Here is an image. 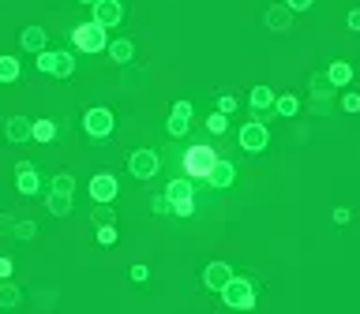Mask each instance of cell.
<instances>
[{
    "instance_id": "6da1fadb",
    "label": "cell",
    "mask_w": 360,
    "mask_h": 314,
    "mask_svg": "<svg viewBox=\"0 0 360 314\" xmlns=\"http://www.w3.org/2000/svg\"><path fill=\"white\" fill-rule=\"evenodd\" d=\"M214 161H218L214 146H206V142H195V146L184 150L180 168H184V176H188V180H206V176H211V168H214Z\"/></svg>"
},
{
    "instance_id": "7a4b0ae2",
    "label": "cell",
    "mask_w": 360,
    "mask_h": 314,
    "mask_svg": "<svg viewBox=\"0 0 360 314\" xmlns=\"http://www.w3.org/2000/svg\"><path fill=\"white\" fill-rule=\"evenodd\" d=\"M221 300H226V307H233V311H252L255 307V285L248 277H229L226 280V288H221Z\"/></svg>"
},
{
    "instance_id": "3957f363",
    "label": "cell",
    "mask_w": 360,
    "mask_h": 314,
    "mask_svg": "<svg viewBox=\"0 0 360 314\" xmlns=\"http://www.w3.org/2000/svg\"><path fill=\"white\" fill-rule=\"evenodd\" d=\"M165 198H169L173 213L177 217H191L195 213V187H191L188 176H177V180H169V187H165Z\"/></svg>"
},
{
    "instance_id": "277c9868",
    "label": "cell",
    "mask_w": 360,
    "mask_h": 314,
    "mask_svg": "<svg viewBox=\"0 0 360 314\" xmlns=\"http://www.w3.org/2000/svg\"><path fill=\"white\" fill-rule=\"evenodd\" d=\"M71 42H75L79 53H106L109 38H106V27H98V23H79L75 30H71Z\"/></svg>"
},
{
    "instance_id": "5b68a950",
    "label": "cell",
    "mask_w": 360,
    "mask_h": 314,
    "mask_svg": "<svg viewBox=\"0 0 360 314\" xmlns=\"http://www.w3.org/2000/svg\"><path fill=\"white\" fill-rule=\"evenodd\" d=\"M113 112L106 109V105H94V109L83 112V131L91 135V139H109L113 135Z\"/></svg>"
},
{
    "instance_id": "8992f818",
    "label": "cell",
    "mask_w": 360,
    "mask_h": 314,
    "mask_svg": "<svg viewBox=\"0 0 360 314\" xmlns=\"http://www.w3.org/2000/svg\"><path fill=\"white\" fill-rule=\"evenodd\" d=\"M237 142H240V150H248V154H263V150L270 146V127L259 124V120H248V124L240 127Z\"/></svg>"
},
{
    "instance_id": "52a82bcc",
    "label": "cell",
    "mask_w": 360,
    "mask_h": 314,
    "mask_svg": "<svg viewBox=\"0 0 360 314\" xmlns=\"http://www.w3.org/2000/svg\"><path fill=\"white\" fill-rule=\"evenodd\" d=\"M158 168H162V157H158V150H150V146L135 150V154L128 157V172H132L135 180H154Z\"/></svg>"
},
{
    "instance_id": "ba28073f",
    "label": "cell",
    "mask_w": 360,
    "mask_h": 314,
    "mask_svg": "<svg viewBox=\"0 0 360 314\" xmlns=\"http://www.w3.org/2000/svg\"><path fill=\"white\" fill-rule=\"evenodd\" d=\"M91 19L98 23V27H120V19H124V4L120 0H94L91 4Z\"/></svg>"
},
{
    "instance_id": "9c48e42d",
    "label": "cell",
    "mask_w": 360,
    "mask_h": 314,
    "mask_svg": "<svg viewBox=\"0 0 360 314\" xmlns=\"http://www.w3.org/2000/svg\"><path fill=\"white\" fill-rule=\"evenodd\" d=\"M191 101H177L173 105V112H169V120H165V131L173 135V139H184L188 135V127H191Z\"/></svg>"
},
{
    "instance_id": "30bf717a",
    "label": "cell",
    "mask_w": 360,
    "mask_h": 314,
    "mask_svg": "<svg viewBox=\"0 0 360 314\" xmlns=\"http://www.w3.org/2000/svg\"><path fill=\"white\" fill-rule=\"evenodd\" d=\"M15 191H19V195H38V191H42V176H38V168L30 165V161L15 165Z\"/></svg>"
},
{
    "instance_id": "8fae6325",
    "label": "cell",
    "mask_w": 360,
    "mask_h": 314,
    "mask_svg": "<svg viewBox=\"0 0 360 314\" xmlns=\"http://www.w3.org/2000/svg\"><path fill=\"white\" fill-rule=\"evenodd\" d=\"M117 195H120V183H117L113 172L91 176V198H94V202H113Z\"/></svg>"
},
{
    "instance_id": "7c38bea8",
    "label": "cell",
    "mask_w": 360,
    "mask_h": 314,
    "mask_svg": "<svg viewBox=\"0 0 360 314\" xmlns=\"http://www.w3.org/2000/svg\"><path fill=\"white\" fill-rule=\"evenodd\" d=\"M206 183L218 187V191L233 187V183H237V165H233V161H226V157H218V161H214V168H211V176H206Z\"/></svg>"
},
{
    "instance_id": "4fadbf2b",
    "label": "cell",
    "mask_w": 360,
    "mask_h": 314,
    "mask_svg": "<svg viewBox=\"0 0 360 314\" xmlns=\"http://www.w3.org/2000/svg\"><path fill=\"white\" fill-rule=\"evenodd\" d=\"M229 277H233V265H229V262H211L203 270V285L211 288V292H221Z\"/></svg>"
},
{
    "instance_id": "5bb4252c",
    "label": "cell",
    "mask_w": 360,
    "mask_h": 314,
    "mask_svg": "<svg viewBox=\"0 0 360 314\" xmlns=\"http://www.w3.org/2000/svg\"><path fill=\"white\" fill-rule=\"evenodd\" d=\"M263 23H267L270 30H278V34H285V30L293 27V12L285 4H274V8H267V15H263Z\"/></svg>"
},
{
    "instance_id": "9a60e30c",
    "label": "cell",
    "mask_w": 360,
    "mask_h": 314,
    "mask_svg": "<svg viewBox=\"0 0 360 314\" xmlns=\"http://www.w3.org/2000/svg\"><path fill=\"white\" fill-rule=\"evenodd\" d=\"M45 42H49V34H45V27H23V34H19V45L27 53H42L45 49Z\"/></svg>"
},
{
    "instance_id": "2e32d148",
    "label": "cell",
    "mask_w": 360,
    "mask_h": 314,
    "mask_svg": "<svg viewBox=\"0 0 360 314\" xmlns=\"http://www.w3.org/2000/svg\"><path fill=\"white\" fill-rule=\"evenodd\" d=\"M106 53H109V60H113V64H132L135 42H128V38H117V42L106 45Z\"/></svg>"
},
{
    "instance_id": "e0dca14e",
    "label": "cell",
    "mask_w": 360,
    "mask_h": 314,
    "mask_svg": "<svg viewBox=\"0 0 360 314\" xmlns=\"http://www.w3.org/2000/svg\"><path fill=\"white\" fill-rule=\"evenodd\" d=\"M4 135H8V142H27L30 139V116H12L4 124Z\"/></svg>"
},
{
    "instance_id": "ac0fdd59",
    "label": "cell",
    "mask_w": 360,
    "mask_h": 314,
    "mask_svg": "<svg viewBox=\"0 0 360 314\" xmlns=\"http://www.w3.org/2000/svg\"><path fill=\"white\" fill-rule=\"evenodd\" d=\"M248 105H252L255 112L274 109V90H270V86H252V94H248Z\"/></svg>"
},
{
    "instance_id": "d6986e66",
    "label": "cell",
    "mask_w": 360,
    "mask_h": 314,
    "mask_svg": "<svg viewBox=\"0 0 360 314\" xmlns=\"http://www.w3.org/2000/svg\"><path fill=\"white\" fill-rule=\"evenodd\" d=\"M30 139L34 142H53L57 139V124H53V120H34V124H30Z\"/></svg>"
},
{
    "instance_id": "ffe728a7",
    "label": "cell",
    "mask_w": 360,
    "mask_h": 314,
    "mask_svg": "<svg viewBox=\"0 0 360 314\" xmlns=\"http://www.w3.org/2000/svg\"><path fill=\"white\" fill-rule=\"evenodd\" d=\"M326 79H331L334 86H349V83H353V68H349L346 60H334L331 71H326Z\"/></svg>"
},
{
    "instance_id": "44dd1931",
    "label": "cell",
    "mask_w": 360,
    "mask_h": 314,
    "mask_svg": "<svg viewBox=\"0 0 360 314\" xmlns=\"http://www.w3.org/2000/svg\"><path fill=\"white\" fill-rule=\"evenodd\" d=\"M53 75L57 79H71L75 75V56L68 49H57V64H53Z\"/></svg>"
},
{
    "instance_id": "7402d4cb",
    "label": "cell",
    "mask_w": 360,
    "mask_h": 314,
    "mask_svg": "<svg viewBox=\"0 0 360 314\" xmlns=\"http://www.w3.org/2000/svg\"><path fill=\"white\" fill-rule=\"evenodd\" d=\"M45 206H49V213H53V217H68V213H71V195H60V191H49Z\"/></svg>"
},
{
    "instance_id": "603a6c76",
    "label": "cell",
    "mask_w": 360,
    "mask_h": 314,
    "mask_svg": "<svg viewBox=\"0 0 360 314\" xmlns=\"http://www.w3.org/2000/svg\"><path fill=\"white\" fill-rule=\"evenodd\" d=\"M19 75H23L19 60H15V56H0V83H15Z\"/></svg>"
},
{
    "instance_id": "cb8c5ba5",
    "label": "cell",
    "mask_w": 360,
    "mask_h": 314,
    "mask_svg": "<svg viewBox=\"0 0 360 314\" xmlns=\"http://www.w3.org/2000/svg\"><path fill=\"white\" fill-rule=\"evenodd\" d=\"M19 300H23V292L15 285H8V277L0 280V307H19Z\"/></svg>"
},
{
    "instance_id": "d4e9b609",
    "label": "cell",
    "mask_w": 360,
    "mask_h": 314,
    "mask_svg": "<svg viewBox=\"0 0 360 314\" xmlns=\"http://www.w3.org/2000/svg\"><path fill=\"white\" fill-rule=\"evenodd\" d=\"M274 112H278V116H297L300 101L293 98V94H282V98H274Z\"/></svg>"
},
{
    "instance_id": "484cf974",
    "label": "cell",
    "mask_w": 360,
    "mask_h": 314,
    "mask_svg": "<svg viewBox=\"0 0 360 314\" xmlns=\"http://www.w3.org/2000/svg\"><path fill=\"white\" fill-rule=\"evenodd\" d=\"M311 94H315V98H331L334 94V83L326 79V71H315V75H311Z\"/></svg>"
},
{
    "instance_id": "4316f807",
    "label": "cell",
    "mask_w": 360,
    "mask_h": 314,
    "mask_svg": "<svg viewBox=\"0 0 360 314\" xmlns=\"http://www.w3.org/2000/svg\"><path fill=\"white\" fill-rule=\"evenodd\" d=\"M49 191L71 195V191H75V176H71V172H57V176H53V183H49Z\"/></svg>"
},
{
    "instance_id": "83f0119b",
    "label": "cell",
    "mask_w": 360,
    "mask_h": 314,
    "mask_svg": "<svg viewBox=\"0 0 360 314\" xmlns=\"http://www.w3.org/2000/svg\"><path fill=\"white\" fill-rule=\"evenodd\" d=\"M206 131L211 135H226L229 131V116L226 112H211V116H206Z\"/></svg>"
},
{
    "instance_id": "f1b7e54d",
    "label": "cell",
    "mask_w": 360,
    "mask_h": 314,
    "mask_svg": "<svg viewBox=\"0 0 360 314\" xmlns=\"http://www.w3.org/2000/svg\"><path fill=\"white\" fill-rule=\"evenodd\" d=\"M12 232H15V239H34L38 236V224L34 221H15Z\"/></svg>"
},
{
    "instance_id": "f546056e",
    "label": "cell",
    "mask_w": 360,
    "mask_h": 314,
    "mask_svg": "<svg viewBox=\"0 0 360 314\" xmlns=\"http://www.w3.org/2000/svg\"><path fill=\"white\" fill-rule=\"evenodd\" d=\"M117 236H120V232H117V224H113V221L98 228V244H101V247H113V244H117Z\"/></svg>"
},
{
    "instance_id": "4dcf8cb0",
    "label": "cell",
    "mask_w": 360,
    "mask_h": 314,
    "mask_svg": "<svg viewBox=\"0 0 360 314\" xmlns=\"http://www.w3.org/2000/svg\"><path fill=\"white\" fill-rule=\"evenodd\" d=\"M53 64H57V53H53V49L38 53V71H42V75H53Z\"/></svg>"
},
{
    "instance_id": "1f68e13d",
    "label": "cell",
    "mask_w": 360,
    "mask_h": 314,
    "mask_svg": "<svg viewBox=\"0 0 360 314\" xmlns=\"http://www.w3.org/2000/svg\"><path fill=\"white\" fill-rule=\"evenodd\" d=\"M150 209H154V213H173V206H169V198H165V191L150 198Z\"/></svg>"
},
{
    "instance_id": "d6a6232c",
    "label": "cell",
    "mask_w": 360,
    "mask_h": 314,
    "mask_svg": "<svg viewBox=\"0 0 360 314\" xmlns=\"http://www.w3.org/2000/svg\"><path fill=\"white\" fill-rule=\"evenodd\" d=\"M94 221H98V224L113 221V209H109V202H98V209H94Z\"/></svg>"
},
{
    "instance_id": "836d02e7",
    "label": "cell",
    "mask_w": 360,
    "mask_h": 314,
    "mask_svg": "<svg viewBox=\"0 0 360 314\" xmlns=\"http://www.w3.org/2000/svg\"><path fill=\"white\" fill-rule=\"evenodd\" d=\"M218 112H226V116H229V112H237V98H233V94H221V98H218Z\"/></svg>"
},
{
    "instance_id": "e575fe53",
    "label": "cell",
    "mask_w": 360,
    "mask_h": 314,
    "mask_svg": "<svg viewBox=\"0 0 360 314\" xmlns=\"http://www.w3.org/2000/svg\"><path fill=\"white\" fill-rule=\"evenodd\" d=\"M341 109H346V112H360V94H346V98H341Z\"/></svg>"
},
{
    "instance_id": "d590c367",
    "label": "cell",
    "mask_w": 360,
    "mask_h": 314,
    "mask_svg": "<svg viewBox=\"0 0 360 314\" xmlns=\"http://www.w3.org/2000/svg\"><path fill=\"white\" fill-rule=\"evenodd\" d=\"M132 280H135V285H143V280H150V270H147V265H132Z\"/></svg>"
},
{
    "instance_id": "8d00e7d4",
    "label": "cell",
    "mask_w": 360,
    "mask_h": 314,
    "mask_svg": "<svg viewBox=\"0 0 360 314\" xmlns=\"http://www.w3.org/2000/svg\"><path fill=\"white\" fill-rule=\"evenodd\" d=\"M311 4H315V0H285V8H289V12H308Z\"/></svg>"
},
{
    "instance_id": "74e56055",
    "label": "cell",
    "mask_w": 360,
    "mask_h": 314,
    "mask_svg": "<svg viewBox=\"0 0 360 314\" xmlns=\"http://www.w3.org/2000/svg\"><path fill=\"white\" fill-rule=\"evenodd\" d=\"M346 27H349V30H357V34H360V8H353V12L346 15Z\"/></svg>"
},
{
    "instance_id": "f35d334b",
    "label": "cell",
    "mask_w": 360,
    "mask_h": 314,
    "mask_svg": "<svg viewBox=\"0 0 360 314\" xmlns=\"http://www.w3.org/2000/svg\"><path fill=\"white\" fill-rule=\"evenodd\" d=\"M349 217H353V209H349V206H338V209H334V221H338V224H349Z\"/></svg>"
},
{
    "instance_id": "ab89813d",
    "label": "cell",
    "mask_w": 360,
    "mask_h": 314,
    "mask_svg": "<svg viewBox=\"0 0 360 314\" xmlns=\"http://www.w3.org/2000/svg\"><path fill=\"white\" fill-rule=\"evenodd\" d=\"M12 270H15L12 259H4V254H0V280H4V277H12Z\"/></svg>"
},
{
    "instance_id": "60d3db41",
    "label": "cell",
    "mask_w": 360,
    "mask_h": 314,
    "mask_svg": "<svg viewBox=\"0 0 360 314\" xmlns=\"http://www.w3.org/2000/svg\"><path fill=\"white\" fill-rule=\"evenodd\" d=\"M326 109H331V98H315L311 101V112H326Z\"/></svg>"
},
{
    "instance_id": "b9f144b4",
    "label": "cell",
    "mask_w": 360,
    "mask_h": 314,
    "mask_svg": "<svg viewBox=\"0 0 360 314\" xmlns=\"http://www.w3.org/2000/svg\"><path fill=\"white\" fill-rule=\"evenodd\" d=\"M12 224H15L12 217H8V213H0V232H4V228H12Z\"/></svg>"
},
{
    "instance_id": "7bdbcfd3",
    "label": "cell",
    "mask_w": 360,
    "mask_h": 314,
    "mask_svg": "<svg viewBox=\"0 0 360 314\" xmlns=\"http://www.w3.org/2000/svg\"><path fill=\"white\" fill-rule=\"evenodd\" d=\"M79 4H94V0H79Z\"/></svg>"
}]
</instances>
